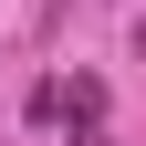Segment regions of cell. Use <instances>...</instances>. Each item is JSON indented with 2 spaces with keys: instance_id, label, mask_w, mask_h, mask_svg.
Instances as JSON below:
<instances>
[{
  "instance_id": "cell-1",
  "label": "cell",
  "mask_w": 146,
  "mask_h": 146,
  "mask_svg": "<svg viewBox=\"0 0 146 146\" xmlns=\"http://www.w3.org/2000/svg\"><path fill=\"white\" fill-rule=\"evenodd\" d=\"M52 94H63V125H104V84L94 73H73V84H52Z\"/></svg>"
},
{
  "instance_id": "cell-2",
  "label": "cell",
  "mask_w": 146,
  "mask_h": 146,
  "mask_svg": "<svg viewBox=\"0 0 146 146\" xmlns=\"http://www.w3.org/2000/svg\"><path fill=\"white\" fill-rule=\"evenodd\" d=\"M73 146H104V136H94V125H73Z\"/></svg>"
}]
</instances>
